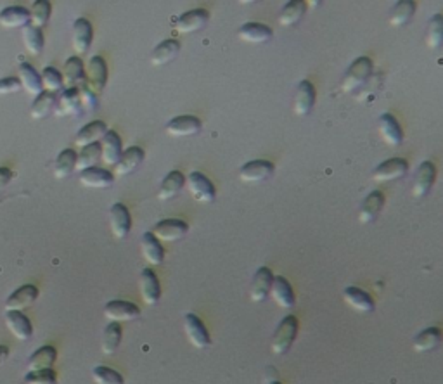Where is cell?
Returning <instances> with one entry per match:
<instances>
[{
	"mask_svg": "<svg viewBox=\"0 0 443 384\" xmlns=\"http://www.w3.org/2000/svg\"><path fill=\"white\" fill-rule=\"evenodd\" d=\"M442 42H443V18L440 14H434L433 18L429 19L428 38H426V43H428L429 49L437 50L438 47L442 46Z\"/></svg>",
	"mask_w": 443,
	"mask_h": 384,
	"instance_id": "47",
	"label": "cell"
},
{
	"mask_svg": "<svg viewBox=\"0 0 443 384\" xmlns=\"http://www.w3.org/2000/svg\"><path fill=\"white\" fill-rule=\"evenodd\" d=\"M55 116H77L82 113V104H80L78 89H65L61 95L55 101L54 107Z\"/></svg>",
	"mask_w": 443,
	"mask_h": 384,
	"instance_id": "24",
	"label": "cell"
},
{
	"mask_svg": "<svg viewBox=\"0 0 443 384\" xmlns=\"http://www.w3.org/2000/svg\"><path fill=\"white\" fill-rule=\"evenodd\" d=\"M274 281V274L272 270L267 269V267H262V269L257 270L255 274L253 282H251L250 287V299L253 303H262L265 302L267 296L270 293V286H272Z\"/></svg>",
	"mask_w": 443,
	"mask_h": 384,
	"instance_id": "17",
	"label": "cell"
},
{
	"mask_svg": "<svg viewBox=\"0 0 443 384\" xmlns=\"http://www.w3.org/2000/svg\"><path fill=\"white\" fill-rule=\"evenodd\" d=\"M269 294L272 296L274 302L277 303L281 308H284V310H289V308L294 306L293 287H291V284L287 282V279L281 277V275L274 277Z\"/></svg>",
	"mask_w": 443,
	"mask_h": 384,
	"instance_id": "27",
	"label": "cell"
},
{
	"mask_svg": "<svg viewBox=\"0 0 443 384\" xmlns=\"http://www.w3.org/2000/svg\"><path fill=\"white\" fill-rule=\"evenodd\" d=\"M99 146H101L102 161L110 166H117L119 158H122V154H123L122 139H119V135L117 134V132L107 130V134L105 135V139H102Z\"/></svg>",
	"mask_w": 443,
	"mask_h": 384,
	"instance_id": "20",
	"label": "cell"
},
{
	"mask_svg": "<svg viewBox=\"0 0 443 384\" xmlns=\"http://www.w3.org/2000/svg\"><path fill=\"white\" fill-rule=\"evenodd\" d=\"M99 159H101V146L99 144H92V146L83 147L82 153L77 156V166H75V170L82 174V171L97 165Z\"/></svg>",
	"mask_w": 443,
	"mask_h": 384,
	"instance_id": "45",
	"label": "cell"
},
{
	"mask_svg": "<svg viewBox=\"0 0 443 384\" xmlns=\"http://www.w3.org/2000/svg\"><path fill=\"white\" fill-rule=\"evenodd\" d=\"M107 134V127L105 122H92L89 125H85L82 130L77 134V139H75V144L77 147H87L92 146V144H99L105 139V135Z\"/></svg>",
	"mask_w": 443,
	"mask_h": 384,
	"instance_id": "29",
	"label": "cell"
},
{
	"mask_svg": "<svg viewBox=\"0 0 443 384\" xmlns=\"http://www.w3.org/2000/svg\"><path fill=\"white\" fill-rule=\"evenodd\" d=\"M110 227H111V232H113V235L118 239V241L125 239L127 235L130 234V229H132V218H130L129 208H127L125 205H122V203H117V205L111 206Z\"/></svg>",
	"mask_w": 443,
	"mask_h": 384,
	"instance_id": "9",
	"label": "cell"
},
{
	"mask_svg": "<svg viewBox=\"0 0 443 384\" xmlns=\"http://www.w3.org/2000/svg\"><path fill=\"white\" fill-rule=\"evenodd\" d=\"M139 289H141V296L144 303L147 305H156L161 298V287H159V281L151 269H144L139 275Z\"/></svg>",
	"mask_w": 443,
	"mask_h": 384,
	"instance_id": "15",
	"label": "cell"
},
{
	"mask_svg": "<svg viewBox=\"0 0 443 384\" xmlns=\"http://www.w3.org/2000/svg\"><path fill=\"white\" fill-rule=\"evenodd\" d=\"M142 161H144L142 147L132 146L122 154V158H119L118 165L114 166V175H117V177H127L132 171L137 170Z\"/></svg>",
	"mask_w": 443,
	"mask_h": 384,
	"instance_id": "26",
	"label": "cell"
},
{
	"mask_svg": "<svg viewBox=\"0 0 443 384\" xmlns=\"http://www.w3.org/2000/svg\"><path fill=\"white\" fill-rule=\"evenodd\" d=\"M25 384H58V378L53 369L40 370V372H28L23 379Z\"/></svg>",
	"mask_w": 443,
	"mask_h": 384,
	"instance_id": "49",
	"label": "cell"
},
{
	"mask_svg": "<svg viewBox=\"0 0 443 384\" xmlns=\"http://www.w3.org/2000/svg\"><path fill=\"white\" fill-rule=\"evenodd\" d=\"M306 13V4L301 0H291L282 7L281 14H279V23L282 26H294L301 21L303 16Z\"/></svg>",
	"mask_w": 443,
	"mask_h": 384,
	"instance_id": "37",
	"label": "cell"
},
{
	"mask_svg": "<svg viewBox=\"0 0 443 384\" xmlns=\"http://www.w3.org/2000/svg\"><path fill=\"white\" fill-rule=\"evenodd\" d=\"M141 315V308L130 302H110L105 306V317L110 320V322H130V320L139 319Z\"/></svg>",
	"mask_w": 443,
	"mask_h": 384,
	"instance_id": "10",
	"label": "cell"
},
{
	"mask_svg": "<svg viewBox=\"0 0 443 384\" xmlns=\"http://www.w3.org/2000/svg\"><path fill=\"white\" fill-rule=\"evenodd\" d=\"M186 186L189 189L191 196L194 198V201L203 203V205H210V203L215 201L217 192H215L213 182L206 175H203L201 171L189 174V177L186 178Z\"/></svg>",
	"mask_w": 443,
	"mask_h": 384,
	"instance_id": "3",
	"label": "cell"
},
{
	"mask_svg": "<svg viewBox=\"0 0 443 384\" xmlns=\"http://www.w3.org/2000/svg\"><path fill=\"white\" fill-rule=\"evenodd\" d=\"M274 37L272 28L262 23H246L239 28V38L248 43H265Z\"/></svg>",
	"mask_w": 443,
	"mask_h": 384,
	"instance_id": "31",
	"label": "cell"
},
{
	"mask_svg": "<svg viewBox=\"0 0 443 384\" xmlns=\"http://www.w3.org/2000/svg\"><path fill=\"white\" fill-rule=\"evenodd\" d=\"M379 134H381L383 141L386 144H390L391 147H397L404 142V132H402V127L398 125V122L395 119L393 114H383L379 118Z\"/></svg>",
	"mask_w": 443,
	"mask_h": 384,
	"instance_id": "23",
	"label": "cell"
},
{
	"mask_svg": "<svg viewBox=\"0 0 443 384\" xmlns=\"http://www.w3.org/2000/svg\"><path fill=\"white\" fill-rule=\"evenodd\" d=\"M298 334V320L293 315H287L281 320V324L275 329L272 338V351L274 355H284L291 346Z\"/></svg>",
	"mask_w": 443,
	"mask_h": 384,
	"instance_id": "2",
	"label": "cell"
},
{
	"mask_svg": "<svg viewBox=\"0 0 443 384\" xmlns=\"http://www.w3.org/2000/svg\"><path fill=\"white\" fill-rule=\"evenodd\" d=\"M18 73H19V83L21 87L25 89L30 95H35L38 97L40 94L43 92L42 87V78H40V73L31 66L30 63H21L18 68Z\"/></svg>",
	"mask_w": 443,
	"mask_h": 384,
	"instance_id": "25",
	"label": "cell"
},
{
	"mask_svg": "<svg viewBox=\"0 0 443 384\" xmlns=\"http://www.w3.org/2000/svg\"><path fill=\"white\" fill-rule=\"evenodd\" d=\"M55 101H58V94H50V92H42L38 97H35L33 104H31V118L33 119H43L54 111Z\"/></svg>",
	"mask_w": 443,
	"mask_h": 384,
	"instance_id": "39",
	"label": "cell"
},
{
	"mask_svg": "<svg viewBox=\"0 0 443 384\" xmlns=\"http://www.w3.org/2000/svg\"><path fill=\"white\" fill-rule=\"evenodd\" d=\"M78 94H80V104H82V110L94 111L95 107L99 106L97 95L92 94V92H90L89 89H87L85 85L80 87V89H78Z\"/></svg>",
	"mask_w": 443,
	"mask_h": 384,
	"instance_id": "50",
	"label": "cell"
},
{
	"mask_svg": "<svg viewBox=\"0 0 443 384\" xmlns=\"http://www.w3.org/2000/svg\"><path fill=\"white\" fill-rule=\"evenodd\" d=\"M416 2L412 0H400V2L395 4L393 13L390 16V25L391 26H405L407 23L412 19V16L416 14Z\"/></svg>",
	"mask_w": 443,
	"mask_h": 384,
	"instance_id": "40",
	"label": "cell"
},
{
	"mask_svg": "<svg viewBox=\"0 0 443 384\" xmlns=\"http://www.w3.org/2000/svg\"><path fill=\"white\" fill-rule=\"evenodd\" d=\"M315 99H317V92H315L314 83L309 82V80H303L300 85H298L297 94H294V101H293L294 113H297L298 116H306L312 113V110L315 106Z\"/></svg>",
	"mask_w": 443,
	"mask_h": 384,
	"instance_id": "13",
	"label": "cell"
},
{
	"mask_svg": "<svg viewBox=\"0 0 443 384\" xmlns=\"http://www.w3.org/2000/svg\"><path fill=\"white\" fill-rule=\"evenodd\" d=\"M21 89V83H19L18 78L14 77H7L0 80V95H6V94H16Z\"/></svg>",
	"mask_w": 443,
	"mask_h": 384,
	"instance_id": "51",
	"label": "cell"
},
{
	"mask_svg": "<svg viewBox=\"0 0 443 384\" xmlns=\"http://www.w3.org/2000/svg\"><path fill=\"white\" fill-rule=\"evenodd\" d=\"M7 358H9V348L6 345H0V367L7 362Z\"/></svg>",
	"mask_w": 443,
	"mask_h": 384,
	"instance_id": "53",
	"label": "cell"
},
{
	"mask_svg": "<svg viewBox=\"0 0 443 384\" xmlns=\"http://www.w3.org/2000/svg\"><path fill=\"white\" fill-rule=\"evenodd\" d=\"M199 132H201V122L191 114L175 116L166 125V134L171 135V137H193Z\"/></svg>",
	"mask_w": 443,
	"mask_h": 384,
	"instance_id": "12",
	"label": "cell"
},
{
	"mask_svg": "<svg viewBox=\"0 0 443 384\" xmlns=\"http://www.w3.org/2000/svg\"><path fill=\"white\" fill-rule=\"evenodd\" d=\"M270 384H281L279 381H274V383H270Z\"/></svg>",
	"mask_w": 443,
	"mask_h": 384,
	"instance_id": "54",
	"label": "cell"
},
{
	"mask_svg": "<svg viewBox=\"0 0 443 384\" xmlns=\"http://www.w3.org/2000/svg\"><path fill=\"white\" fill-rule=\"evenodd\" d=\"M30 25V11L21 6H11L0 13V26L13 30V28H25Z\"/></svg>",
	"mask_w": 443,
	"mask_h": 384,
	"instance_id": "30",
	"label": "cell"
},
{
	"mask_svg": "<svg viewBox=\"0 0 443 384\" xmlns=\"http://www.w3.org/2000/svg\"><path fill=\"white\" fill-rule=\"evenodd\" d=\"M38 298V289L33 284H26L21 286L18 291L7 298L6 302V311H23L25 308L31 306Z\"/></svg>",
	"mask_w": 443,
	"mask_h": 384,
	"instance_id": "16",
	"label": "cell"
},
{
	"mask_svg": "<svg viewBox=\"0 0 443 384\" xmlns=\"http://www.w3.org/2000/svg\"><path fill=\"white\" fill-rule=\"evenodd\" d=\"M92 38H94V30L89 19L80 18L73 25V49L78 54H85L90 49Z\"/></svg>",
	"mask_w": 443,
	"mask_h": 384,
	"instance_id": "28",
	"label": "cell"
},
{
	"mask_svg": "<svg viewBox=\"0 0 443 384\" xmlns=\"http://www.w3.org/2000/svg\"><path fill=\"white\" fill-rule=\"evenodd\" d=\"M123 331L119 327V324L111 322L110 326L106 327L105 333H102V343H101V350L105 355H113L114 351L118 350L119 341H122Z\"/></svg>",
	"mask_w": 443,
	"mask_h": 384,
	"instance_id": "43",
	"label": "cell"
},
{
	"mask_svg": "<svg viewBox=\"0 0 443 384\" xmlns=\"http://www.w3.org/2000/svg\"><path fill=\"white\" fill-rule=\"evenodd\" d=\"M434 178H437V168L431 161H422L416 171V178H414L412 196L416 199L425 198L426 194L433 187Z\"/></svg>",
	"mask_w": 443,
	"mask_h": 384,
	"instance_id": "14",
	"label": "cell"
},
{
	"mask_svg": "<svg viewBox=\"0 0 443 384\" xmlns=\"http://www.w3.org/2000/svg\"><path fill=\"white\" fill-rule=\"evenodd\" d=\"M187 232H189V225H187L183 220L169 218L158 222L156 225L153 227V230H151V234H153L159 242H175L178 241V239L186 238Z\"/></svg>",
	"mask_w": 443,
	"mask_h": 384,
	"instance_id": "5",
	"label": "cell"
},
{
	"mask_svg": "<svg viewBox=\"0 0 443 384\" xmlns=\"http://www.w3.org/2000/svg\"><path fill=\"white\" fill-rule=\"evenodd\" d=\"M6 324L19 341H28L33 336V326H31L30 319L21 311H6Z\"/></svg>",
	"mask_w": 443,
	"mask_h": 384,
	"instance_id": "21",
	"label": "cell"
},
{
	"mask_svg": "<svg viewBox=\"0 0 443 384\" xmlns=\"http://www.w3.org/2000/svg\"><path fill=\"white\" fill-rule=\"evenodd\" d=\"M141 247L146 262L151 263L153 267L161 265V263L165 262V247H163V244L159 242L151 232H146V234L142 235Z\"/></svg>",
	"mask_w": 443,
	"mask_h": 384,
	"instance_id": "32",
	"label": "cell"
},
{
	"mask_svg": "<svg viewBox=\"0 0 443 384\" xmlns=\"http://www.w3.org/2000/svg\"><path fill=\"white\" fill-rule=\"evenodd\" d=\"M178 52H181V42H178V40L175 38L165 40V42L159 43L156 49L153 50V54H151V64H153V66L169 64L177 58Z\"/></svg>",
	"mask_w": 443,
	"mask_h": 384,
	"instance_id": "36",
	"label": "cell"
},
{
	"mask_svg": "<svg viewBox=\"0 0 443 384\" xmlns=\"http://www.w3.org/2000/svg\"><path fill=\"white\" fill-rule=\"evenodd\" d=\"M183 329H186L187 339L194 348L198 350H205L210 346V334L208 329L205 327V324L201 322V319L194 314H187L183 319Z\"/></svg>",
	"mask_w": 443,
	"mask_h": 384,
	"instance_id": "6",
	"label": "cell"
},
{
	"mask_svg": "<svg viewBox=\"0 0 443 384\" xmlns=\"http://www.w3.org/2000/svg\"><path fill=\"white\" fill-rule=\"evenodd\" d=\"M274 171H275L274 163L267 161V159H255V161L246 163V165L239 170V177H241L242 182L257 183L263 182V180H269L274 175Z\"/></svg>",
	"mask_w": 443,
	"mask_h": 384,
	"instance_id": "7",
	"label": "cell"
},
{
	"mask_svg": "<svg viewBox=\"0 0 443 384\" xmlns=\"http://www.w3.org/2000/svg\"><path fill=\"white\" fill-rule=\"evenodd\" d=\"M13 177H14V174L9 170V168H0V192L9 186Z\"/></svg>",
	"mask_w": 443,
	"mask_h": 384,
	"instance_id": "52",
	"label": "cell"
},
{
	"mask_svg": "<svg viewBox=\"0 0 443 384\" xmlns=\"http://www.w3.org/2000/svg\"><path fill=\"white\" fill-rule=\"evenodd\" d=\"M55 358H58V351L54 346H42L31 355L28 360V370L30 372H40L53 369Z\"/></svg>",
	"mask_w": 443,
	"mask_h": 384,
	"instance_id": "34",
	"label": "cell"
},
{
	"mask_svg": "<svg viewBox=\"0 0 443 384\" xmlns=\"http://www.w3.org/2000/svg\"><path fill=\"white\" fill-rule=\"evenodd\" d=\"M107 83V64L101 55H94L85 68V87L94 95L105 90Z\"/></svg>",
	"mask_w": 443,
	"mask_h": 384,
	"instance_id": "4",
	"label": "cell"
},
{
	"mask_svg": "<svg viewBox=\"0 0 443 384\" xmlns=\"http://www.w3.org/2000/svg\"><path fill=\"white\" fill-rule=\"evenodd\" d=\"M75 166H77V153L73 149H65L59 153L54 163L55 178H68L75 171Z\"/></svg>",
	"mask_w": 443,
	"mask_h": 384,
	"instance_id": "41",
	"label": "cell"
},
{
	"mask_svg": "<svg viewBox=\"0 0 443 384\" xmlns=\"http://www.w3.org/2000/svg\"><path fill=\"white\" fill-rule=\"evenodd\" d=\"M23 42H25L26 50L30 52L31 55H40L42 54L43 47H46V40H43L42 30H38V28L31 25L23 28Z\"/></svg>",
	"mask_w": 443,
	"mask_h": 384,
	"instance_id": "42",
	"label": "cell"
},
{
	"mask_svg": "<svg viewBox=\"0 0 443 384\" xmlns=\"http://www.w3.org/2000/svg\"><path fill=\"white\" fill-rule=\"evenodd\" d=\"M343 298L353 308L355 311H361V314H370L374 310V299L370 298V294H367L365 291L358 289V287H346L343 291Z\"/></svg>",
	"mask_w": 443,
	"mask_h": 384,
	"instance_id": "33",
	"label": "cell"
},
{
	"mask_svg": "<svg viewBox=\"0 0 443 384\" xmlns=\"http://www.w3.org/2000/svg\"><path fill=\"white\" fill-rule=\"evenodd\" d=\"M92 379L95 384H123V375L106 366H99L92 370Z\"/></svg>",
	"mask_w": 443,
	"mask_h": 384,
	"instance_id": "48",
	"label": "cell"
},
{
	"mask_svg": "<svg viewBox=\"0 0 443 384\" xmlns=\"http://www.w3.org/2000/svg\"><path fill=\"white\" fill-rule=\"evenodd\" d=\"M374 71V63L370 58H358L350 64V68L346 70L345 77H343L341 90L345 94H353L358 89L365 85L373 77Z\"/></svg>",
	"mask_w": 443,
	"mask_h": 384,
	"instance_id": "1",
	"label": "cell"
},
{
	"mask_svg": "<svg viewBox=\"0 0 443 384\" xmlns=\"http://www.w3.org/2000/svg\"><path fill=\"white\" fill-rule=\"evenodd\" d=\"M40 78H42V87L46 92H50V94H58L59 90H63L61 71H58L55 68H53V66L43 68Z\"/></svg>",
	"mask_w": 443,
	"mask_h": 384,
	"instance_id": "46",
	"label": "cell"
},
{
	"mask_svg": "<svg viewBox=\"0 0 443 384\" xmlns=\"http://www.w3.org/2000/svg\"><path fill=\"white\" fill-rule=\"evenodd\" d=\"M80 183L87 189H107L114 183V175L105 168H89L80 174Z\"/></svg>",
	"mask_w": 443,
	"mask_h": 384,
	"instance_id": "18",
	"label": "cell"
},
{
	"mask_svg": "<svg viewBox=\"0 0 443 384\" xmlns=\"http://www.w3.org/2000/svg\"><path fill=\"white\" fill-rule=\"evenodd\" d=\"M183 186H186V177H183L181 171L178 170L170 171V174L163 178L161 187H159L158 192V198L161 199V201H170V199L177 198L178 192L183 189Z\"/></svg>",
	"mask_w": 443,
	"mask_h": 384,
	"instance_id": "35",
	"label": "cell"
},
{
	"mask_svg": "<svg viewBox=\"0 0 443 384\" xmlns=\"http://www.w3.org/2000/svg\"><path fill=\"white\" fill-rule=\"evenodd\" d=\"M440 341L442 331L438 327H428V329H425L421 334L416 336V339H414V350L417 353H428V351H433L434 348L440 346Z\"/></svg>",
	"mask_w": 443,
	"mask_h": 384,
	"instance_id": "38",
	"label": "cell"
},
{
	"mask_svg": "<svg viewBox=\"0 0 443 384\" xmlns=\"http://www.w3.org/2000/svg\"><path fill=\"white\" fill-rule=\"evenodd\" d=\"M385 203H386V198L381 191L370 192V194L365 198V201L362 203L361 213H358V222L364 223V225H367V223H373L374 220L379 217V213H381Z\"/></svg>",
	"mask_w": 443,
	"mask_h": 384,
	"instance_id": "22",
	"label": "cell"
},
{
	"mask_svg": "<svg viewBox=\"0 0 443 384\" xmlns=\"http://www.w3.org/2000/svg\"><path fill=\"white\" fill-rule=\"evenodd\" d=\"M208 21L210 13L206 9H203V7H199V9H193L183 13L181 18L177 19V23H175V30L182 35L194 33V31L203 30V28L208 25Z\"/></svg>",
	"mask_w": 443,
	"mask_h": 384,
	"instance_id": "8",
	"label": "cell"
},
{
	"mask_svg": "<svg viewBox=\"0 0 443 384\" xmlns=\"http://www.w3.org/2000/svg\"><path fill=\"white\" fill-rule=\"evenodd\" d=\"M409 171V163L402 158H391L383 161L376 170H374L373 177L376 182H391V180H398L405 177Z\"/></svg>",
	"mask_w": 443,
	"mask_h": 384,
	"instance_id": "11",
	"label": "cell"
},
{
	"mask_svg": "<svg viewBox=\"0 0 443 384\" xmlns=\"http://www.w3.org/2000/svg\"><path fill=\"white\" fill-rule=\"evenodd\" d=\"M63 77V87L68 89H80L85 85V68H83V61L80 58H70L65 64V70L61 73Z\"/></svg>",
	"mask_w": 443,
	"mask_h": 384,
	"instance_id": "19",
	"label": "cell"
},
{
	"mask_svg": "<svg viewBox=\"0 0 443 384\" xmlns=\"http://www.w3.org/2000/svg\"><path fill=\"white\" fill-rule=\"evenodd\" d=\"M50 13H53V6H50L47 0H37V2H33V6H31L30 25L42 30V28L49 23Z\"/></svg>",
	"mask_w": 443,
	"mask_h": 384,
	"instance_id": "44",
	"label": "cell"
}]
</instances>
